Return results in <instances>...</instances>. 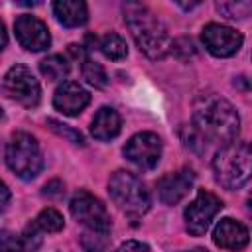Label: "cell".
Listing matches in <instances>:
<instances>
[{"label":"cell","mask_w":252,"mask_h":252,"mask_svg":"<svg viewBox=\"0 0 252 252\" xmlns=\"http://www.w3.org/2000/svg\"><path fill=\"white\" fill-rule=\"evenodd\" d=\"M193 124L201 142L209 140L220 146L234 142L240 130V120L234 106L217 94H203L195 100Z\"/></svg>","instance_id":"1"},{"label":"cell","mask_w":252,"mask_h":252,"mask_svg":"<svg viewBox=\"0 0 252 252\" xmlns=\"http://www.w3.org/2000/svg\"><path fill=\"white\" fill-rule=\"evenodd\" d=\"M124 22L130 28V33L150 59H161L171 49V37L163 22L152 14L142 4H126L124 6Z\"/></svg>","instance_id":"2"},{"label":"cell","mask_w":252,"mask_h":252,"mask_svg":"<svg viewBox=\"0 0 252 252\" xmlns=\"http://www.w3.org/2000/svg\"><path fill=\"white\" fill-rule=\"evenodd\" d=\"M217 181L226 189H238L250 179V148L246 142H230L213 158Z\"/></svg>","instance_id":"3"},{"label":"cell","mask_w":252,"mask_h":252,"mask_svg":"<svg viewBox=\"0 0 252 252\" xmlns=\"http://www.w3.org/2000/svg\"><path fill=\"white\" fill-rule=\"evenodd\" d=\"M108 193L118 209L130 217H140L150 209V193L140 177L130 171H116L108 181Z\"/></svg>","instance_id":"4"},{"label":"cell","mask_w":252,"mask_h":252,"mask_svg":"<svg viewBox=\"0 0 252 252\" xmlns=\"http://www.w3.org/2000/svg\"><path fill=\"white\" fill-rule=\"evenodd\" d=\"M6 163L18 177L33 179L43 167V158L37 140L32 134L16 132L6 146Z\"/></svg>","instance_id":"5"},{"label":"cell","mask_w":252,"mask_h":252,"mask_svg":"<svg viewBox=\"0 0 252 252\" xmlns=\"http://www.w3.org/2000/svg\"><path fill=\"white\" fill-rule=\"evenodd\" d=\"M71 215L93 232L106 234L110 230V217L106 207L87 191H79L71 199Z\"/></svg>","instance_id":"6"},{"label":"cell","mask_w":252,"mask_h":252,"mask_svg":"<svg viewBox=\"0 0 252 252\" xmlns=\"http://www.w3.org/2000/svg\"><path fill=\"white\" fill-rule=\"evenodd\" d=\"M220 209H222V201L217 195L209 191H199L197 197L185 207V213H183L187 230L195 236L205 234Z\"/></svg>","instance_id":"7"},{"label":"cell","mask_w":252,"mask_h":252,"mask_svg":"<svg viewBox=\"0 0 252 252\" xmlns=\"http://www.w3.org/2000/svg\"><path fill=\"white\" fill-rule=\"evenodd\" d=\"M4 89L12 98L22 102L24 106H35L39 102V94H41L39 83L33 77V73L24 65H14L6 73Z\"/></svg>","instance_id":"8"},{"label":"cell","mask_w":252,"mask_h":252,"mask_svg":"<svg viewBox=\"0 0 252 252\" xmlns=\"http://www.w3.org/2000/svg\"><path fill=\"white\" fill-rule=\"evenodd\" d=\"M124 156L142 169H152L161 158V140L152 132L132 136L124 146Z\"/></svg>","instance_id":"9"},{"label":"cell","mask_w":252,"mask_h":252,"mask_svg":"<svg viewBox=\"0 0 252 252\" xmlns=\"http://www.w3.org/2000/svg\"><path fill=\"white\" fill-rule=\"evenodd\" d=\"M203 43L205 47L217 57L234 55L242 45V35L222 24H207L203 28Z\"/></svg>","instance_id":"10"},{"label":"cell","mask_w":252,"mask_h":252,"mask_svg":"<svg viewBox=\"0 0 252 252\" xmlns=\"http://www.w3.org/2000/svg\"><path fill=\"white\" fill-rule=\"evenodd\" d=\"M14 28H16V37H18L20 45L30 51H43L51 43L45 24L41 20H37L35 16H30V14L20 16L16 20Z\"/></svg>","instance_id":"11"},{"label":"cell","mask_w":252,"mask_h":252,"mask_svg":"<svg viewBox=\"0 0 252 252\" xmlns=\"http://www.w3.org/2000/svg\"><path fill=\"white\" fill-rule=\"evenodd\" d=\"M193 179H195V173L191 169H187V167L163 175L158 181V195H159V199L165 205L179 203L189 193V189L193 187Z\"/></svg>","instance_id":"12"},{"label":"cell","mask_w":252,"mask_h":252,"mask_svg":"<svg viewBox=\"0 0 252 252\" xmlns=\"http://www.w3.org/2000/svg\"><path fill=\"white\" fill-rule=\"evenodd\" d=\"M89 100H91V94L79 83H73V81L59 85L53 94V106L65 116H77L89 104Z\"/></svg>","instance_id":"13"},{"label":"cell","mask_w":252,"mask_h":252,"mask_svg":"<svg viewBox=\"0 0 252 252\" xmlns=\"http://www.w3.org/2000/svg\"><path fill=\"white\" fill-rule=\"evenodd\" d=\"M213 240L217 246L226 248V250H240L248 244V230L242 222L234 219H222L215 230H213Z\"/></svg>","instance_id":"14"},{"label":"cell","mask_w":252,"mask_h":252,"mask_svg":"<svg viewBox=\"0 0 252 252\" xmlns=\"http://www.w3.org/2000/svg\"><path fill=\"white\" fill-rule=\"evenodd\" d=\"M120 126H122V122H120L118 112L114 108L102 106L91 122V132L96 140H110V138L118 136Z\"/></svg>","instance_id":"15"},{"label":"cell","mask_w":252,"mask_h":252,"mask_svg":"<svg viewBox=\"0 0 252 252\" xmlns=\"http://www.w3.org/2000/svg\"><path fill=\"white\" fill-rule=\"evenodd\" d=\"M53 14L67 28L83 26L87 22V4L81 0H57L53 2Z\"/></svg>","instance_id":"16"},{"label":"cell","mask_w":252,"mask_h":252,"mask_svg":"<svg viewBox=\"0 0 252 252\" xmlns=\"http://www.w3.org/2000/svg\"><path fill=\"white\" fill-rule=\"evenodd\" d=\"M39 71L43 77H47L49 81H61L67 77L69 73V63L65 57L61 55H49L39 63Z\"/></svg>","instance_id":"17"},{"label":"cell","mask_w":252,"mask_h":252,"mask_svg":"<svg viewBox=\"0 0 252 252\" xmlns=\"http://www.w3.org/2000/svg\"><path fill=\"white\" fill-rule=\"evenodd\" d=\"M98 47H100V51H102L108 59H122V57H126V53H128L126 41H124L118 33H106V35H102Z\"/></svg>","instance_id":"18"},{"label":"cell","mask_w":252,"mask_h":252,"mask_svg":"<svg viewBox=\"0 0 252 252\" xmlns=\"http://www.w3.org/2000/svg\"><path fill=\"white\" fill-rule=\"evenodd\" d=\"M83 77L89 85L98 87V89L106 87V83H108V75L102 69V65L96 63V61H89V59L83 63Z\"/></svg>","instance_id":"19"},{"label":"cell","mask_w":252,"mask_h":252,"mask_svg":"<svg viewBox=\"0 0 252 252\" xmlns=\"http://www.w3.org/2000/svg\"><path fill=\"white\" fill-rule=\"evenodd\" d=\"M35 224L39 230L43 232H59L63 228V217L55 211V209H43L37 219H35Z\"/></svg>","instance_id":"20"},{"label":"cell","mask_w":252,"mask_h":252,"mask_svg":"<svg viewBox=\"0 0 252 252\" xmlns=\"http://www.w3.org/2000/svg\"><path fill=\"white\" fill-rule=\"evenodd\" d=\"M217 10L220 14H224L226 18L240 20V18H246L250 14L252 4L250 2H219L217 4Z\"/></svg>","instance_id":"21"},{"label":"cell","mask_w":252,"mask_h":252,"mask_svg":"<svg viewBox=\"0 0 252 252\" xmlns=\"http://www.w3.org/2000/svg\"><path fill=\"white\" fill-rule=\"evenodd\" d=\"M47 124H49V128H51L53 132H57L59 136L67 138L69 142L79 144V146H83V144H85L83 134H81V132H77V130H73L71 126H67V124H63V122H59V120H55V118H49V120H47Z\"/></svg>","instance_id":"22"},{"label":"cell","mask_w":252,"mask_h":252,"mask_svg":"<svg viewBox=\"0 0 252 252\" xmlns=\"http://www.w3.org/2000/svg\"><path fill=\"white\" fill-rule=\"evenodd\" d=\"M0 252H22V242L10 230H0Z\"/></svg>","instance_id":"23"},{"label":"cell","mask_w":252,"mask_h":252,"mask_svg":"<svg viewBox=\"0 0 252 252\" xmlns=\"http://www.w3.org/2000/svg\"><path fill=\"white\" fill-rule=\"evenodd\" d=\"M37 230H39V228H37V224L33 222V224H30V226L26 228V232H24V246H26V250H30V252H33V250L41 244V236H39Z\"/></svg>","instance_id":"24"},{"label":"cell","mask_w":252,"mask_h":252,"mask_svg":"<svg viewBox=\"0 0 252 252\" xmlns=\"http://www.w3.org/2000/svg\"><path fill=\"white\" fill-rule=\"evenodd\" d=\"M116 252H152V248L148 244H144V242L130 240V242H124L122 246H118Z\"/></svg>","instance_id":"25"},{"label":"cell","mask_w":252,"mask_h":252,"mask_svg":"<svg viewBox=\"0 0 252 252\" xmlns=\"http://www.w3.org/2000/svg\"><path fill=\"white\" fill-rule=\"evenodd\" d=\"M10 199H12V195H10L8 185H6L4 181H0V211H6V209H8Z\"/></svg>","instance_id":"26"},{"label":"cell","mask_w":252,"mask_h":252,"mask_svg":"<svg viewBox=\"0 0 252 252\" xmlns=\"http://www.w3.org/2000/svg\"><path fill=\"white\" fill-rule=\"evenodd\" d=\"M6 43H8V33H6V26H4V22L0 20V53H2V49L6 47Z\"/></svg>","instance_id":"27"},{"label":"cell","mask_w":252,"mask_h":252,"mask_svg":"<svg viewBox=\"0 0 252 252\" xmlns=\"http://www.w3.org/2000/svg\"><path fill=\"white\" fill-rule=\"evenodd\" d=\"M59 185H61L59 181H51V183H47V185H45V193H49V195L61 193V189H55V187H59Z\"/></svg>","instance_id":"28"},{"label":"cell","mask_w":252,"mask_h":252,"mask_svg":"<svg viewBox=\"0 0 252 252\" xmlns=\"http://www.w3.org/2000/svg\"><path fill=\"white\" fill-rule=\"evenodd\" d=\"M191 252H207L205 248H195V250H191Z\"/></svg>","instance_id":"29"},{"label":"cell","mask_w":252,"mask_h":252,"mask_svg":"<svg viewBox=\"0 0 252 252\" xmlns=\"http://www.w3.org/2000/svg\"><path fill=\"white\" fill-rule=\"evenodd\" d=\"M0 116H2V108H0Z\"/></svg>","instance_id":"30"}]
</instances>
